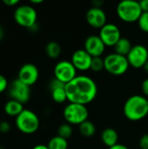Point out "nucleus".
Wrapping results in <instances>:
<instances>
[{"mask_svg":"<svg viewBox=\"0 0 148 149\" xmlns=\"http://www.w3.org/2000/svg\"><path fill=\"white\" fill-rule=\"evenodd\" d=\"M67 100L85 106L91 103L98 94V86L95 81L85 75H78L65 85Z\"/></svg>","mask_w":148,"mask_h":149,"instance_id":"obj_1","label":"nucleus"},{"mask_svg":"<svg viewBox=\"0 0 148 149\" xmlns=\"http://www.w3.org/2000/svg\"><path fill=\"white\" fill-rule=\"evenodd\" d=\"M126 118L131 121H139L148 114V99L142 95H133L129 97L123 107Z\"/></svg>","mask_w":148,"mask_h":149,"instance_id":"obj_2","label":"nucleus"},{"mask_svg":"<svg viewBox=\"0 0 148 149\" xmlns=\"http://www.w3.org/2000/svg\"><path fill=\"white\" fill-rule=\"evenodd\" d=\"M118 17L126 23L138 22L143 13L140 2L134 0H124L118 3L116 8Z\"/></svg>","mask_w":148,"mask_h":149,"instance_id":"obj_3","label":"nucleus"},{"mask_svg":"<svg viewBox=\"0 0 148 149\" xmlns=\"http://www.w3.org/2000/svg\"><path fill=\"white\" fill-rule=\"evenodd\" d=\"M15 124L21 133L24 134H32L38 130L40 121L38 115L33 111L24 109V111L16 117Z\"/></svg>","mask_w":148,"mask_h":149,"instance_id":"obj_4","label":"nucleus"},{"mask_svg":"<svg viewBox=\"0 0 148 149\" xmlns=\"http://www.w3.org/2000/svg\"><path fill=\"white\" fill-rule=\"evenodd\" d=\"M13 17L18 25L30 29L37 24L38 14L35 8L31 5L23 4L16 8Z\"/></svg>","mask_w":148,"mask_h":149,"instance_id":"obj_5","label":"nucleus"},{"mask_svg":"<svg viewBox=\"0 0 148 149\" xmlns=\"http://www.w3.org/2000/svg\"><path fill=\"white\" fill-rule=\"evenodd\" d=\"M64 118L66 122L71 125H80L83 122L86 121L89 116L88 110L85 106L69 103L63 111Z\"/></svg>","mask_w":148,"mask_h":149,"instance_id":"obj_6","label":"nucleus"},{"mask_svg":"<svg viewBox=\"0 0 148 149\" xmlns=\"http://www.w3.org/2000/svg\"><path fill=\"white\" fill-rule=\"evenodd\" d=\"M105 70L113 75H122L126 73L130 66L127 58L117 53L108 54L104 58Z\"/></svg>","mask_w":148,"mask_h":149,"instance_id":"obj_7","label":"nucleus"},{"mask_svg":"<svg viewBox=\"0 0 148 149\" xmlns=\"http://www.w3.org/2000/svg\"><path fill=\"white\" fill-rule=\"evenodd\" d=\"M54 77L64 84H67L74 79L77 75V69L71 61L62 60L56 64L54 67Z\"/></svg>","mask_w":148,"mask_h":149,"instance_id":"obj_8","label":"nucleus"},{"mask_svg":"<svg viewBox=\"0 0 148 149\" xmlns=\"http://www.w3.org/2000/svg\"><path fill=\"white\" fill-rule=\"evenodd\" d=\"M8 93L11 100H15L24 105L31 98V86L16 79L9 86Z\"/></svg>","mask_w":148,"mask_h":149,"instance_id":"obj_9","label":"nucleus"},{"mask_svg":"<svg viewBox=\"0 0 148 149\" xmlns=\"http://www.w3.org/2000/svg\"><path fill=\"white\" fill-rule=\"evenodd\" d=\"M128 63L134 68H141L148 61L147 48L142 45H133L126 56Z\"/></svg>","mask_w":148,"mask_h":149,"instance_id":"obj_10","label":"nucleus"},{"mask_svg":"<svg viewBox=\"0 0 148 149\" xmlns=\"http://www.w3.org/2000/svg\"><path fill=\"white\" fill-rule=\"evenodd\" d=\"M99 36L106 46H114L122 38L120 28L111 23H107L100 29Z\"/></svg>","mask_w":148,"mask_h":149,"instance_id":"obj_11","label":"nucleus"},{"mask_svg":"<svg viewBox=\"0 0 148 149\" xmlns=\"http://www.w3.org/2000/svg\"><path fill=\"white\" fill-rule=\"evenodd\" d=\"M39 78V71L32 63L23 65L18 70L17 79L29 86H33Z\"/></svg>","mask_w":148,"mask_h":149,"instance_id":"obj_12","label":"nucleus"},{"mask_svg":"<svg viewBox=\"0 0 148 149\" xmlns=\"http://www.w3.org/2000/svg\"><path fill=\"white\" fill-rule=\"evenodd\" d=\"M86 21L88 24L96 29H101L106 23V14L100 7H92L90 8L85 15Z\"/></svg>","mask_w":148,"mask_h":149,"instance_id":"obj_13","label":"nucleus"},{"mask_svg":"<svg viewBox=\"0 0 148 149\" xmlns=\"http://www.w3.org/2000/svg\"><path fill=\"white\" fill-rule=\"evenodd\" d=\"M92 60V57L85 49H79L73 52L71 62L73 64L77 71L84 72L91 69Z\"/></svg>","mask_w":148,"mask_h":149,"instance_id":"obj_14","label":"nucleus"},{"mask_svg":"<svg viewBox=\"0 0 148 149\" xmlns=\"http://www.w3.org/2000/svg\"><path fill=\"white\" fill-rule=\"evenodd\" d=\"M85 50L92 57H100L106 49V45L98 35H91L85 40Z\"/></svg>","mask_w":148,"mask_h":149,"instance_id":"obj_15","label":"nucleus"},{"mask_svg":"<svg viewBox=\"0 0 148 149\" xmlns=\"http://www.w3.org/2000/svg\"><path fill=\"white\" fill-rule=\"evenodd\" d=\"M119 134L113 128H106L101 134L102 142L108 148H112L118 144Z\"/></svg>","mask_w":148,"mask_h":149,"instance_id":"obj_16","label":"nucleus"},{"mask_svg":"<svg viewBox=\"0 0 148 149\" xmlns=\"http://www.w3.org/2000/svg\"><path fill=\"white\" fill-rule=\"evenodd\" d=\"M3 109H4V112L7 115L16 118L24 111V106L22 103H20L15 100L10 99L4 104Z\"/></svg>","mask_w":148,"mask_h":149,"instance_id":"obj_17","label":"nucleus"},{"mask_svg":"<svg viewBox=\"0 0 148 149\" xmlns=\"http://www.w3.org/2000/svg\"><path fill=\"white\" fill-rule=\"evenodd\" d=\"M113 47H114L115 53L126 57L130 52L131 49L133 48V45L128 38H121Z\"/></svg>","mask_w":148,"mask_h":149,"instance_id":"obj_18","label":"nucleus"},{"mask_svg":"<svg viewBox=\"0 0 148 149\" xmlns=\"http://www.w3.org/2000/svg\"><path fill=\"white\" fill-rule=\"evenodd\" d=\"M45 53L46 55L52 59H55L59 57L61 53V46L56 41L49 42L45 46Z\"/></svg>","mask_w":148,"mask_h":149,"instance_id":"obj_19","label":"nucleus"},{"mask_svg":"<svg viewBox=\"0 0 148 149\" xmlns=\"http://www.w3.org/2000/svg\"><path fill=\"white\" fill-rule=\"evenodd\" d=\"M49 149H67L68 142L67 140L59 137L58 135L52 137L47 145Z\"/></svg>","mask_w":148,"mask_h":149,"instance_id":"obj_20","label":"nucleus"},{"mask_svg":"<svg viewBox=\"0 0 148 149\" xmlns=\"http://www.w3.org/2000/svg\"><path fill=\"white\" fill-rule=\"evenodd\" d=\"M79 132L85 137H92L96 133L95 125L92 122L86 120L79 125Z\"/></svg>","mask_w":148,"mask_h":149,"instance_id":"obj_21","label":"nucleus"},{"mask_svg":"<svg viewBox=\"0 0 148 149\" xmlns=\"http://www.w3.org/2000/svg\"><path fill=\"white\" fill-rule=\"evenodd\" d=\"M51 98L56 103H64L67 100V95L65 92V86L61 88H57L51 91Z\"/></svg>","mask_w":148,"mask_h":149,"instance_id":"obj_22","label":"nucleus"},{"mask_svg":"<svg viewBox=\"0 0 148 149\" xmlns=\"http://www.w3.org/2000/svg\"><path fill=\"white\" fill-rule=\"evenodd\" d=\"M72 132L73 130H72V125L69 123H64L59 126L58 129V135L61 138L67 140L72 135Z\"/></svg>","mask_w":148,"mask_h":149,"instance_id":"obj_23","label":"nucleus"},{"mask_svg":"<svg viewBox=\"0 0 148 149\" xmlns=\"http://www.w3.org/2000/svg\"><path fill=\"white\" fill-rule=\"evenodd\" d=\"M103 69H105L104 59L101 57L92 58V64H91V70L95 72H101Z\"/></svg>","mask_w":148,"mask_h":149,"instance_id":"obj_24","label":"nucleus"},{"mask_svg":"<svg viewBox=\"0 0 148 149\" xmlns=\"http://www.w3.org/2000/svg\"><path fill=\"white\" fill-rule=\"evenodd\" d=\"M139 27L144 32L148 33V12H143L138 20Z\"/></svg>","mask_w":148,"mask_h":149,"instance_id":"obj_25","label":"nucleus"},{"mask_svg":"<svg viewBox=\"0 0 148 149\" xmlns=\"http://www.w3.org/2000/svg\"><path fill=\"white\" fill-rule=\"evenodd\" d=\"M65 84H64L63 82H61L60 80H58V79H57L55 78L50 83V89H51V91L54 90V89H57V88L65 87Z\"/></svg>","mask_w":148,"mask_h":149,"instance_id":"obj_26","label":"nucleus"},{"mask_svg":"<svg viewBox=\"0 0 148 149\" xmlns=\"http://www.w3.org/2000/svg\"><path fill=\"white\" fill-rule=\"evenodd\" d=\"M8 88H9V84L7 79L3 75L0 74V93H3Z\"/></svg>","mask_w":148,"mask_h":149,"instance_id":"obj_27","label":"nucleus"},{"mask_svg":"<svg viewBox=\"0 0 148 149\" xmlns=\"http://www.w3.org/2000/svg\"><path fill=\"white\" fill-rule=\"evenodd\" d=\"M140 149H148V134L141 136L140 140Z\"/></svg>","mask_w":148,"mask_h":149,"instance_id":"obj_28","label":"nucleus"},{"mask_svg":"<svg viewBox=\"0 0 148 149\" xmlns=\"http://www.w3.org/2000/svg\"><path fill=\"white\" fill-rule=\"evenodd\" d=\"M10 130V125L7 121H2L0 122V133L7 134Z\"/></svg>","mask_w":148,"mask_h":149,"instance_id":"obj_29","label":"nucleus"},{"mask_svg":"<svg viewBox=\"0 0 148 149\" xmlns=\"http://www.w3.org/2000/svg\"><path fill=\"white\" fill-rule=\"evenodd\" d=\"M141 88H142V92L145 94L146 97H148V79H146L141 85Z\"/></svg>","mask_w":148,"mask_h":149,"instance_id":"obj_30","label":"nucleus"},{"mask_svg":"<svg viewBox=\"0 0 148 149\" xmlns=\"http://www.w3.org/2000/svg\"><path fill=\"white\" fill-rule=\"evenodd\" d=\"M3 3L5 4L6 6L13 7L17 5V3H19V1L18 0H3Z\"/></svg>","mask_w":148,"mask_h":149,"instance_id":"obj_31","label":"nucleus"},{"mask_svg":"<svg viewBox=\"0 0 148 149\" xmlns=\"http://www.w3.org/2000/svg\"><path fill=\"white\" fill-rule=\"evenodd\" d=\"M140 5L143 12H148V0L140 1Z\"/></svg>","mask_w":148,"mask_h":149,"instance_id":"obj_32","label":"nucleus"},{"mask_svg":"<svg viewBox=\"0 0 148 149\" xmlns=\"http://www.w3.org/2000/svg\"><path fill=\"white\" fill-rule=\"evenodd\" d=\"M108 149H129L126 146H125V145H122V144H117V145H115V146H113V147H112V148H109Z\"/></svg>","mask_w":148,"mask_h":149,"instance_id":"obj_33","label":"nucleus"},{"mask_svg":"<svg viewBox=\"0 0 148 149\" xmlns=\"http://www.w3.org/2000/svg\"><path fill=\"white\" fill-rule=\"evenodd\" d=\"M32 149H49L47 146L45 145H42V144H39V145H36L35 147H33Z\"/></svg>","mask_w":148,"mask_h":149,"instance_id":"obj_34","label":"nucleus"},{"mask_svg":"<svg viewBox=\"0 0 148 149\" xmlns=\"http://www.w3.org/2000/svg\"><path fill=\"white\" fill-rule=\"evenodd\" d=\"M3 38H4V31H3V28L0 25V41H2Z\"/></svg>","mask_w":148,"mask_h":149,"instance_id":"obj_35","label":"nucleus"},{"mask_svg":"<svg viewBox=\"0 0 148 149\" xmlns=\"http://www.w3.org/2000/svg\"><path fill=\"white\" fill-rule=\"evenodd\" d=\"M44 2V0H31V3L32 4H38V3H42Z\"/></svg>","mask_w":148,"mask_h":149,"instance_id":"obj_36","label":"nucleus"},{"mask_svg":"<svg viewBox=\"0 0 148 149\" xmlns=\"http://www.w3.org/2000/svg\"><path fill=\"white\" fill-rule=\"evenodd\" d=\"M143 69H144V71H145L147 73H148V61L146 63V65L143 66Z\"/></svg>","mask_w":148,"mask_h":149,"instance_id":"obj_37","label":"nucleus"}]
</instances>
